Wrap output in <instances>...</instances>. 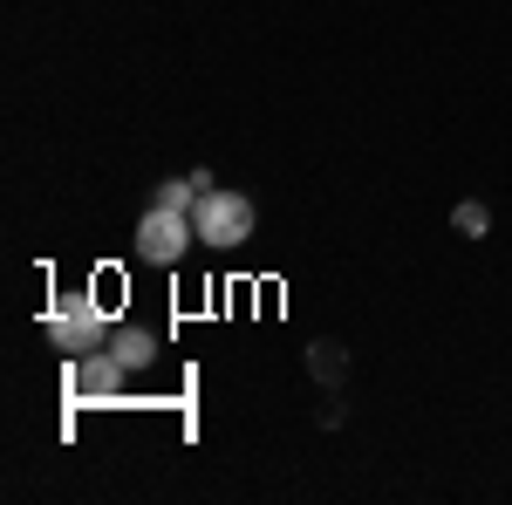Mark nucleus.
Listing matches in <instances>:
<instances>
[{
    "mask_svg": "<svg viewBox=\"0 0 512 505\" xmlns=\"http://www.w3.org/2000/svg\"><path fill=\"white\" fill-rule=\"evenodd\" d=\"M41 328H48V342L69 355V362H76V355L110 349V314L96 308L82 287H62V294L48 301V321H41Z\"/></svg>",
    "mask_w": 512,
    "mask_h": 505,
    "instance_id": "1",
    "label": "nucleus"
},
{
    "mask_svg": "<svg viewBox=\"0 0 512 505\" xmlns=\"http://www.w3.org/2000/svg\"><path fill=\"white\" fill-rule=\"evenodd\" d=\"M192 219H198V239L205 246H246L253 239V198H239V192H198V205H192Z\"/></svg>",
    "mask_w": 512,
    "mask_h": 505,
    "instance_id": "3",
    "label": "nucleus"
},
{
    "mask_svg": "<svg viewBox=\"0 0 512 505\" xmlns=\"http://www.w3.org/2000/svg\"><path fill=\"white\" fill-rule=\"evenodd\" d=\"M123 376H130V369L117 362V349L76 355V362H69V396H76V403H110L123 389Z\"/></svg>",
    "mask_w": 512,
    "mask_h": 505,
    "instance_id": "4",
    "label": "nucleus"
},
{
    "mask_svg": "<svg viewBox=\"0 0 512 505\" xmlns=\"http://www.w3.org/2000/svg\"><path fill=\"white\" fill-rule=\"evenodd\" d=\"M192 239H198V219H192V212L151 205V212L137 219V260H151V267H178V260L192 253Z\"/></svg>",
    "mask_w": 512,
    "mask_h": 505,
    "instance_id": "2",
    "label": "nucleus"
},
{
    "mask_svg": "<svg viewBox=\"0 0 512 505\" xmlns=\"http://www.w3.org/2000/svg\"><path fill=\"white\" fill-rule=\"evenodd\" d=\"M110 349H117L123 369H144V362L158 355V335H151V328H137V321H123V328H110Z\"/></svg>",
    "mask_w": 512,
    "mask_h": 505,
    "instance_id": "5",
    "label": "nucleus"
},
{
    "mask_svg": "<svg viewBox=\"0 0 512 505\" xmlns=\"http://www.w3.org/2000/svg\"><path fill=\"white\" fill-rule=\"evenodd\" d=\"M451 226H458L465 239H485V233H492V212H485V205H458V212H451Z\"/></svg>",
    "mask_w": 512,
    "mask_h": 505,
    "instance_id": "6",
    "label": "nucleus"
}]
</instances>
